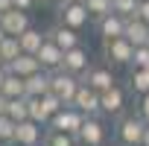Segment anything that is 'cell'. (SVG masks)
I'll return each instance as SVG.
<instances>
[{"label":"cell","mask_w":149,"mask_h":146,"mask_svg":"<svg viewBox=\"0 0 149 146\" xmlns=\"http://www.w3.org/2000/svg\"><path fill=\"white\" fill-rule=\"evenodd\" d=\"M114 137L120 146H134L143 143V131H146V120L140 117V111H123L120 117H114Z\"/></svg>","instance_id":"cell-1"},{"label":"cell","mask_w":149,"mask_h":146,"mask_svg":"<svg viewBox=\"0 0 149 146\" xmlns=\"http://www.w3.org/2000/svg\"><path fill=\"white\" fill-rule=\"evenodd\" d=\"M79 88H82V76H76V73H67V70H53L50 73V91L64 105H73Z\"/></svg>","instance_id":"cell-2"},{"label":"cell","mask_w":149,"mask_h":146,"mask_svg":"<svg viewBox=\"0 0 149 146\" xmlns=\"http://www.w3.org/2000/svg\"><path fill=\"white\" fill-rule=\"evenodd\" d=\"M102 56H105V61H108L111 67H126V64H132V58H134V44H132L126 35H120V38H105V41H102Z\"/></svg>","instance_id":"cell-3"},{"label":"cell","mask_w":149,"mask_h":146,"mask_svg":"<svg viewBox=\"0 0 149 146\" xmlns=\"http://www.w3.org/2000/svg\"><path fill=\"white\" fill-rule=\"evenodd\" d=\"M82 82L88 88H94V91L102 94V91H108V88L117 85V76H114V67L108 61H91V67L82 73Z\"/></svg>","instance_id":"cell-4"},{"label":"cell","mask_w":149,"mask_h":146,"mask_svg":"<svg viewBox=\"0 0 149 146\" xmlns=\"http://www.w3.org/2000/svg\"><path fill=\"white\" fill-rule=\"evenodd\" d=\"M105 137H108V129L100 117H85L82 129L76 131V143L79 146H105Z\"/></svg>","instance_id":"cell-5"},{"label":"cell","mask_w":149,"mask_h":146,"mask_svg":"<svg viewBox=\"0 0 149 146\" xmlns=\"http://www.w3.org/2000/svg\"><path fill=\"white\" fill-rule=\"evenodd\" d=\"M56 12H58V24H67V26H73V29H82V26H88V21H91L88 6H85V3H76V0H67V3L56 6Z\"/></svg>","instance_id":"cell-6"},{"label":"cell","mask_w":149,"mask_h":146,"mask_svg":"<svg viewBox=\"0 0 149 146\" xmlns=\"http://www.w3.org/2000/svg\"><path fill=\"white\" fill-rule=\"evenodd\" d=\"M85 123V114L76 108V105H64L53 120H50V129H58V131H67V134H76Z\"/></svg>","instance_id":"cell-7"},{"label":"cell","mask_w":149,"mask_h":146,"mask_svg":"<svg viewBox=\"0 0 149 146\" xmlns=\"http://www.w3.org/2000/svg\"><path fill=\"white\" fill-rule=\"evenodd\" d=\"M73 105H76L85 117H100V114H102V97H100V91L88 88L85 82H82V88L76 91V99H73Z\"/></svg>","instance_id":"cell-8"},{"label":"cell","mask_w":149,"mask_h":146,"mask_svg":"<svg viewBox=\"0 0 149 146\" xmlns=\"http://www.w3.org/2000/svg\"><path fill=\"white\" fill-rule=\"evenodd\" d=\"M91 67V53L88 47H73V50H64V61H61V70L67 73H76V76H82V73Z\"/></svg>","instance_id":"cell-9"},{"label":"cell","mask_w":149,"mask_h":146,"mask_svg":"<svg viewBox=\"0 0 149 146\" xmlns=\"http://www.w3.org/2000/svg\"><path fill=\"white\" fill-rule=\"evenodd\" d=\"M15 143L18 146H41L44 143V129L35 120H21L18 131H15Z\"/></svg>","instance_id":"cell-10"},{"label":"cell","mask_w":149,"mask_h":146,"mask_svg":"<svg viewBox=\"0 0 149 146\" xmlns=\"http://www.w3.org/2000/svg\"><path fill=\"white\" fill-rule=\"evenodd\" d=\"M47 38L56 41L61 50H73V47L82 44L79 29H73V26H67V24H56V26H50V29H47Z\"/></svg>","instance_id":"cell-11"},{"label":"cell","mask_w":149,"mask_h":146,"mask_svg":"<svg viewBox=\"0 0 149 146\" xmlns=\"http://www.w3.org/2000/svg\"><path fill=\"white\" fill-rule=\"evenodd\" d=\"M0 24H3L6 35H24V32L32 26V18H29V12L9 9V12H3V15H0Z\"/></svg>","instance_id":"cell-12"},{"label":"cell","mask_w":149,"mask_h":146,"mask_svg":"<svg viewBox=\"0 0 149 146\" xmlns=\"http://www.w3.org/2000/svg\"><path fill=\"white\" fill-rule=\"evenodd\" d=\"M35 56H38V61H41V67H44L47 73H53V70H61V61H64V50H61L56 41H50V38H47Z\"/></svg>","instance_id":"cell-13"},{"label":"cell","mask_w":149,"mask_h":146,"mask_svg":"<svg viewBox=\"0 0 149 146\" xmlns=\"http://www.w3.org/2000/svg\"><path fill=\"white\" fill-rule=\"evenodd\" d=\"M94 26H97V32H100L102 41H105V38H120V35L126 32V18L117 15V12H108L105 18L94 21Z\"/></svg>","instance_id":"cell-14"},{"label":"cell","mask_w":149,"mask_h":146,"mask_svg":"<svg viewBox=\"0 0 149 146\" xmlns=\"http://www.w3.org/2000/svg\"><path fill=\"white\" fill-rule=\"evenodd\" d=\"M100 97H102V114H105V117H120V114L126 111V91H123L120 85L102 91Z\"/></svg>","instance_id":"cell-15"},{"label":"cell","mask_w":149,"mask_h":146,"mask_svg":"<svg viewBox=\"0 0 149 146\" xmlns=\"http://www.w3.org/2000/svg\"><path fill=\"white\" fill-rule=\"evenodd\" d=\"M134 47H143V44H149V24L143 21V18H126V32H123Z\"/></svg>","instance_id":"cell-16"},{"label":"cell","mask_w":149,"mask_h":146,"mask_svg":"<svg viewBox=\"0 0 149 146\" xmlns=\"http://www.w3.org/2000/svg\"><path fill=\"white\" fill-rule=\"evenodd\" d=\"M6 67H9L12 73H18V76H24V79H26V76H32V73H38V70H44L35 53H21V56H18L12 64H6Z\"/></svg>","instance_id":"cell-17"},{"label":"cell","mask_w":149,"mask_h":146,"mask_svg":"<svg viewBox=\"0 0 149 146\" xmlns=\"http://www.w3.org/2000/svg\"><path fill=\"white\" fill-rule=\"evenodd\" d=\"M44 94H50V73L38 70L26 76V97H44Z\"/></svg>","instance_id":"cell-18"},{"label":"cell","mask_w":149,"mask_h":146,"mask_svg":"<svg viewBox=\"0 0 149 146\" xmlns=\"http://www.w3.org/2000/svg\"><path fill=\"white\" fill-rule=\"evenodd\" d=\"M21 38V47H24V53H38L41 50V44L47 41V32H41L38 26H29L24 35H18Z\"/></svg>","instance_id":"cell-19"},{"label":"cell","mask_w":149,"mask_h":146,"mask_svg":"<svg viewBox=\"0 0 149 146\" xmlns=\"http://www.w3.org/2000/svg\"><path fill=\"white\" fill-rule=\"evenodd\" d=\"M26 99H29V120H35V123H41V126H50L53 114H50L44 97H26Z\"/></svg>","instance_id":"cell-20"},{"label":"cell","mask_w":149,"mask_h":146,"mask_svg":"<svg viewBox=\"0 0 149 146\" xmlns=\"http://www.w3.org/2000/svg\"><path fill=\"white\" fill-rule=\"evenodd\" d=\"M3 91L9 99H18V97H26V79L24 76H18V73H12L9 70V76H6V82H3Z\"/></svg>","instance_id":"cell-21"},{"label":"cell","mask_w":149,"mask_h":146,"mask_svg":"<svg viewBox=\"0 0 149 146\" xmlns=\"http://www.w3.org/2000/svg\"><path fill=\"white\" fill-rule=\"evenodd\" d=\"M21 53H24V47H21V38L18 35H6L3 41H0V56H3L6 64H12Z\"/></svg>","instance_id":"cell-22"},{"label":"cell","mask_w":149,"mask_h":146,"mask_svg":"<svg viewBox=\"0 0 149 146\" xmlns=\"http://www.w3.org/2000/svg\"><path fill=\"white\" fill-rule=\"evenodd\" d=\"M44 146H79V143H76V134H67V131H58V129H47L44 131Z\"/></svg>","instance_id":"cell-23"},{"label":"cell","mask_w":149,"mask_h":146,"mask_svg":"<svg viewBox=\"0 0 149 146\" xmlns=\"http://www.w3.org/2000/svg\"><path fill=\"white\" fill-rule=\"evenodd\" d=\"M6 114H9L15 123H21V120H29V99H26V97L9 99V105H6Z\"/></svg>","instance_id":"cell-24"},{"label":"cell","mask_w":149,"mask_h":146,"mask_svg":"<svg viewBox=\"0 0 149 146\" xmlns=\"http://www.w3.org/2000/svg\"><path fill=\"white\" fill-rule=\"evenodd\" d=\"M15 131H18V123L9 114H0V143L3 146H15Z\"/></svg>","instance_id":"cell-25"},{"label":"cell","mask_w":149,"mask_h":146,"mask_svg":"<svg viewBox=\"0 0 149 146\" xmlns=\"http://www.w3.org/2000/svg\"><path fill=\"white\" fill-rule=\"evenodd\" d=\"M132 91L137 97L149 94V70H140V67H132Z\"/></svg>","instance_id":"cell-26"},{"label":"cell","mask_w":149,"mask_h":146,"mask_svg":"<svg viewBox=\"0 0 149 146\" xmlns=\"http://www.w3.org/2000/svg\"><path fill=\"white\" fill-rule=\"evenodd\" d=\"M85 6H88V12H91V21H100V18H105L108 12H114V3H111V0H85Z\"/></svg>","instance_id":"cell-27"},{"label":"cell","mask_w":149,"mask_h":146,"mask_svg":"<svg viewBox=\"0 0 149 146\" xmlns=\"http://www.w3.org/2000/svg\"><path fill=\"white\" fill-rule=\"evenodd\" d=\"M114 3V12L123 15V18H134L137 15V6H140V0H111Z\"/></svg>","instance_id":"cell-28"},{"label":"cell","mask_w":149,"mask_h":146,"mask_svg":"<svg viewBox=\"0 0 149 146\" xmlns=\"http://www.w3.org/2000/svg\"><path fill=\"white\" fill-rule=\"evenodd\" d=\"M129 67H140V70H149V44L143 47H134V58Z\"/></svg>","instance_id":"cell-29"},{"label":"cell","mask_w":149,"mask_h":146,"mask_svg":"<svg viewBox=\"0 0 149 146\" xmlns=\"http://www.w3.org/2000/svg\"><path fill=\"white\" fill-rule=\"evenodd\" d=\"M137 111H140V117L149 123V94H143V97H140V102H137Z\"/></svg>","instance_id":"cell-30"},{"label":"cell","mask_w":149,"mask_h":146,"mask_svg":"<svg viewBox=\"0 0 149 146\" xmlns=\"http://www.w3.org/2000/svg\"><path fill=\"white\" fill-rule=\"evenodd\" d=\"M15 3V9H21V12H32V6L38 3V0H12Z\"/></svg>","instance_id":"cell-31"},{"label":"cell","mask_w":149,"mask_h":146,"mask_svg":"<svg viewBox=\"0 0 149 146\" xmlns=\"http://www.w3.org/2000/svg\"><path fill=\"white\" fill-rule=\"evenodd\" d=\"M137 18H143L149 24V0H140V6H137Z\"/></svg>","instance_id":"cell-32"},{"label":"cell","mask_w":149,"mask_h":146,"mask_svg":"<svg viewBox=\"0 0 149 146\" xmlns=\"http://www.w3.org/2000/svg\"><path fill=\"white\" fill-rule=\"evenodd\" d=\"M9 9H15V3H12V0H0V15H3V12H9Z\"/></svg>","instance_id":"cell-33"},{"label":"cell","mask_w":149,"mask_h":146,"mask_svg":"<svg viewBox=\"0 0 149 146\" xmlns=\"http://www.w3.org/2000/svg\"><path fill=\"white\" fill-rule=\"evenodd\" d=\"M6 105H9V97L0 91V114H6Z\"/></svg>","instance_id":"cell-34"},{"label":"cell","mask_w":149,"mask_h":146,"mask_svg":"<svg viewBox=\"0 0 149 146\" xmlns=\"http://www.w3.org/2000/svg\"><path fill=\"white\" fill-rule=\"evenodd\" d=\"M6 76H9V67H6V64H0V88H3V82H6Z\"/></svg>","instance_id":"cell-35"},{"label":"cell","mask_w":149,"mask_h":146,"mask_svg":"<svg viewBox=\"0 0 149 146\" xmlns=\"http://www.w3.org/2000/svg\"><path fill=\"white\" fill-rule=\"evenodd\" d=\"M143 146H149V126H146V131H143Z\"/></svg>","instance_id":"cell-36"},{"label":"cell","mask_w":149,"mask_h":146,"mask_svg":"<svg viewBox=\"0 0 149 146\" xmlns=\"http://www.w3.org/2000/svg\"><path fill=\"white\" fill-rule=\"evenodd\" d=\"M47 3H53V6H61V3H67V0H47Z\"/></svg>","instance_id":"cell-37"},{"label":"cell","mask_w":149,"mask_h":146,"mask_svg":"<svg viewBox=\"0 0 149 146\" xmlns=\"http://www.w3.org/2000/svg\"><path fill=\"white\" fill-rule=\"evenodd\" d=\"M6 38V29H3V24H0V41H3Z\"/></svg>","instance_id":"cell-38"},{"label":"cell","mask_w":149,"mask_h":146,"mask_svg":"<svg viewBox=\"0 0 149 146\" xmlns=\"http://www.w3.org/2000/svg\"><path fill=\"white\" fill-rule=\"evenodd\" d=\"M0 64H6V61H3V56H0Z\"/></svg>","instance_id":"cell-39"},{"label":"cell","mask_w":149,"mask_h":146,"mask_svg":"<svg viewBox=\"0 0 149 146\" xmlns=\"http://www.w3.org/2000/svg\"><path fill=\"white\" fill-rule=\"evenodd\" d=\"M76 3H85V0H76Z\"/></svg>","instance_id":"cell-40"},{"label":"cell","mask_w":149,"mask_h":146,"mask_svg":"<svg viewBox=\"0 0 149 146\" xmlns=\"http://www.w3.org/2000/svg\"><path fill=\"white\" fill-rule=\"evenodd\" d=\"M134 146H143V143H134Z\"/></svg>","instance_id":"cell-41"},{"label":"cell","mask_w":149,"mask_h":146,"mask_svg":"<svg viewBox=\"0 0 149 146\" xmlns=\"http://www.w3.org/2000/svg\"><path fill=\"white\" fill-rule=\"evenodd\" d=\"M105 146H111V143H105Z\"/></svg>","instance_id":"cell-42"},{"label":"cell","mask_w":149,"mask_h":146,"mask_svg":"<svg viewBox=\"0 0 149 146\" xmlns=\"http://www.w3.org/2000/svg\"><path fill=\"white\" fill-rule=\"evenodd\" d=\"M15 146H18V143H15Z\"/></svg>","instance_id":"cell-43"}]
</instances>
